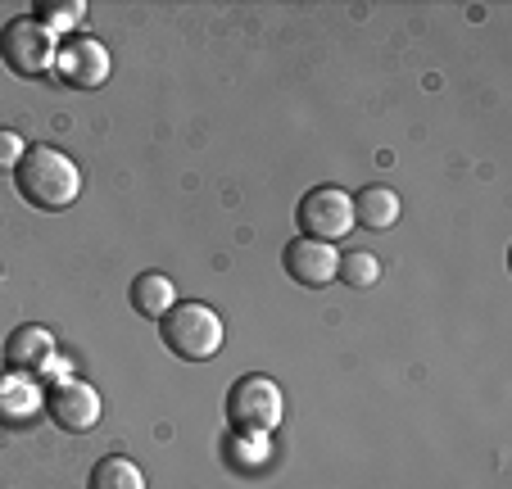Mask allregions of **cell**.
Instances as JSON below:
<instances>
[{
    "mask_svg": "<svg viewBox=\"0 0 512 489\" xmlns=\"http://www.w3.org/2000/svg\"><path fill=\"white\" fill-rule=\"evenodd\" d=\"M177 304V286L173 277H164V272H141V277L132 281V308L141 317H150V322H159V317L168 313V308Z\"/></svg>",
    "mask_w": 512,
    "mask_h": 489,
    "instance_id": "cell-12",
    "label": "cell"
},
{
    "mask_svg": "<svg viewBox=\"0 0 512 489\" xmlns=\"http://www.w3.org/2000/svg\"><path fill=\"white\" fill-rule=\"evenodd\" d=\"M281 413H286V394L263 372L236 376L227 390V426L236 435H272L281 426Z\"/></svg>",
    "mask_w": 512,
    "mask_h": 489,
    "instance_id": "cell-3",
    "label": "cell"
},
{
    "mask_svg": "<svg viewBox=\"0 0 512 489\" xmlns=\"http://www.w3.org/2000/svg\"><path fill=\"white\" fill-rule=\"evenodd\" d=\"M281 263H286L290 281H300V286H309V290L331 286V281H336V272H340L336 245H322V240H304V236L290 240L286 254H281Z\"/></svg>",
    "mask_w": 512,
    "mask_h": 489,
    "instance_id": "cell-8",
    "label": "cell"
},
{
    "mask_svg": "<svg viewBox=\"0 0 512 489\" xmlns=\"http://www.w3.org/2000/svg\"><path fill=\"white\" fill-rule=\"evenodd\" d=\"M55 32L37 19V14H19V19L5 23L0 32V59L10 64V73L19 77H46L55 73Z\"/></svg>",
    "mask_w": 512,
    "mask_h": 489,
    "instance_id": "cell-4",
    "label": "cell"
},
{
    "mask_svg": "<svg viewBox=\"0 0 512 489\" xmlns=\"http://www.w3.org/2000/svg\"><path fill=\"white\" fill-rule=\"evenodd\" d=\"M41 408V385L28 372H0V422H28Z\"/></svg>",
    "mask_w": 512,
    "mask_h": 489,
    "instance_id": "cell-11",
    "label": "cell"
},
{
    "mask_svg": "<svg viewBox=\"0 0 512 489\" xmlns=\"http://www.w3.org/2000/svg\"><path fill=\"white\" fill-rule=\"evenodd\" d=\"M55 73H59V82H68V87L96 91V87H105L109 73H114V55H109L96 37H73L59 46Z\"/></svg>",
    "mask_w": 512,
    "mask_h": 489,
    "instance_id": "cell-7",
    "label": "cell"
},
{
    "mask_svg": "<svg viewBox=\"0 0 512 489\" xmlns=\"http://www.w3.org/2000/svg\"><path fill=\"white\" fill-rule=\"evenodd\" d=\"M304 240H322V245H336L354 231V195L340 191V186H313L309 195L295 209Z\"/></svg>",
    "mask_w": 512,
    "mask_h": 489,
    "instance_id": "cell-6",
    "label": "cell"
},
{
    "mask_svg": "<svg viewBox=\"0 0 512 489\" xmlns=\"http://www.w3.org/2000/svg\"><path fill=\"white\" fill-rule=\"evenodd\" d=\"M404 213V200H399L390 186H363L354 195V227H368V231H390Z\"/></svg>",
    "mask_w": 512,
    "mask_h": 489,
    "instance_id": "cell-10",
    "label": "cell"
},
{
    "mask_svg": "<svg viewBox=\"0 0 512 489\" xmlns=\"http://www.w3.org/2000/svg\"><path fill=\"white\" fill-rule=\"evenodd\" d=\"M37 19L50 32H68L87 19V0H37Z\"/></svg>",
    "mask_w": 512,
    "mask_h": 489,
    "instance_id": "cell-15",
    "label": "cell"
},
{
    "mask_svg": "<svg viewBox=\"0 0 512 489\" xmlns=\"http://www.w3.org/2000/svg\"><path fill=\"white\" fill-rule=\"evenodd\" d=\"M87 489H145V476L132 458H118V453H105V458L91 467Z\"/></svg>",
    "mask_w": 512,
    "mask_h": 489,
    "instance_id": "cell-13",
    "label": "cell"
},
{
    "mask_svg": "<svg viewBox=\"0 0 512 489\" xmlns=\"http://www.w3.org/2000/svg\"><path fill=\"white\" fill-rule=\"evenodd\" d=\"M23 154H28L23 136L10 132V127H0V173H14V168L23 163Z\"/></svg>",
    "mask_w": 512,
    "mask_h": 489,
    "instance_id": "cell-17",
    "label": "cell"
},
{
    "mask_svg": "<svg viewBox=\"0 0 512 489\" xmlns=\"http://www.w3.org/2000/svg\"><path fill=\"white\" fill-rule=\"evenodd\" d=\"M336 281H345V286H354V290L377 286V281H381V263H377V254H368V250L340 254V272H336Z\"/></svg>",
    "mask_w": 512,
    "mask_h": 489,
    "instance_id": "cell-14",
    "label": "cell"
},
{
    "mask_svg": "<svg viewBox=\"0 0 512 489\" xmlns=\"http://www.w3.org/2000/svg\"><path fill=\"white\" fill-rule=\"evenodd\" d=\"M41 403H46L50 422L68 435H87V431H96V422H100V390L91 381H82L78 372L50 376Z\"/></svg>",
    "mask_w": 512,
    "mask_h": 489,
    "instance_id": "cell-5",
    "label": "cell"
},
{
    "mask_svg": "<svg viewBox=\"0 0 512 489\" xmlns=\"http://www.w3.org/2000/svg\"><path fill=\"white\" fill-rule=\"evenodd\" d=\"M232 453L241 467H263V462L272 458V444H268V435H236L232 431Z\"/></svg>",
    "mask_w": 512,
    "mask_h": 489,
    "instance_id": "cell-16",
    "label": "cell"
},
{
    "mask_svg": "<svg viewBox=\"0 0 512 489\" xmlns=\"http://www.w3.org/2000/svg\"><path fill=\"white\" fill-rule=\"evenodd\" d=\"M55 358H59V345H55V336H50L41 322L14 326L10 340H5V363H10L14 372L46 376L50 367H55Z\"/></svg>",
    "mask_w": 512,
    "mask_h": 489,
    "instance_id": "cell-9",
    "label": "cell"
},
{
    "mask_svg": "<svg viewBox=\"0 0 512 489\" xmlns=\"http://www.w3.org/2000/svg\"><path fill=\"white\" fill-rule=\"evenodd\" d=\"M14 186H19V195L32 209L59 213V209H68V204H78L82 168L68 159L64 150H55V145H32V150L23 154V163L14 168Z\"/></svg>",
    "mask_w": 512,
    "mask_h": 489,
    "instance_id": "cell-1",
    "label": "cell"
},
{
    "mask_svg": "<svg viewBox=\"0 0 512 489\" xmlns=\"http://www.w3.org/2000/svg\"><path fill=\"white\" fill-rule=\"evenodd\" d=\"M159 340L168 345L173 358L186 363H209L227 340V326L218 317V308L200 304V299H177L164 317H159Z\"/></svg>",
    "mask_w": 512,
    "mask_h": 489,
    "instance_id": "cell-2",
    "label": "cell"
}]
</instances>
